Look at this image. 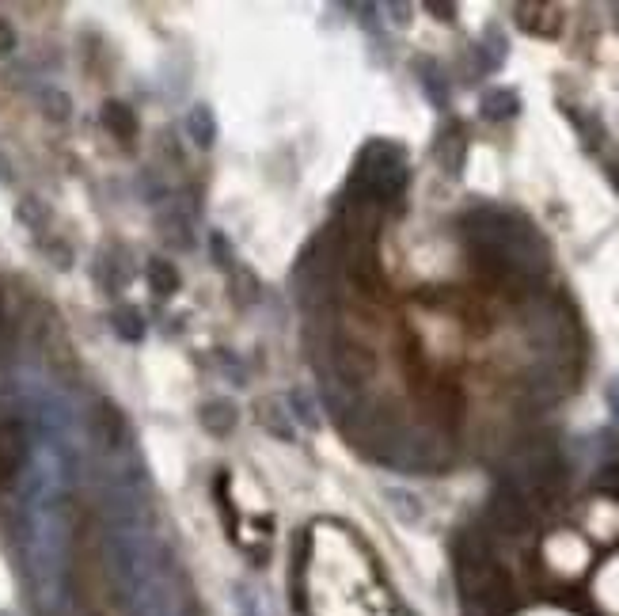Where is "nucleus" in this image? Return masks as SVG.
I'll list each match as a JSON object with an SVG mask.
<instances>
[{
	"instance_id": "obj_3",
	"label": "nucleus",
	"mask_w": 619,
	"mask_h": 616,
	"mask_svg": "<svg viewBox=\"0 0 619 616\" xmlns=\"http://www.w3.org/2000/svg\"><path fill=\"white\" fill-rule=\"evenodd\" d=\"M27 461V434L19 423H0V487L16 480V472Z\"/></svg>"
},
{
	"instance_id": "obj_16",
	"label": "nucleus",
	"mask_w": 619,
	"mask_h": 616,
	"mask_svg": "<svg viewBox=\"0 0 619 616\" xmlns=\"http://www.w3.org/2000/svg\"><path fill=\"white\" fill-rule=\"evenodd\" d=\"M430 12L433 16H456V8H452V4H430Z\"/></svg>"
},
{
	"instance_id": "obj_14",
	"label": "nucleus",
	"mask_w": 619,
	"mask_h": 616,
	"mask_svg": "<svg viewBox=\"0 0 619 616\" xmlns=\"http://www.w3.org/2000/svg\"><path fill=\"white\" fill-rule=\"evenodd\" d=\"M289 411H297V419H301L304 426L319 423L316 411H312V404H308V396H304V392H293V396H289Z\"/></svg>"
},
{
	"instance_id": "obj_8",
	"label": "nucleus",
	"mask_w": 619,
	"mask_h": 616,
	"mask_svg": "<svg viewBox=\"0 0 619 616\" xmlns=\"http://www.w3.org/2000/svg\"><path fill=\"white\" fill-rule=\"evenodd\" d=\"M517 111H521V99H517V92H509V88H494V92L483 96V115H487L490 122L513 118Z\"/></svg>"
},
{
	"instance_id": "obj_2",
	"label": "nucleus",
	"mask_w": 619,
	"mask_h": 616,
	"mask_svg": "<svg viewBox=\"0 0 619 616\" xmlns=\"http://www.w3.org/2000/svg\"><path fill=\"white\" fill-rule=\"evenodd\" d=\"M346 270H350V282L365 293H376L384 286V274H380V263H376V244L373 240H354V248L346 255Z\"/></svg>"
},
{
	"instance_id": "obj_18",
	"label": "nucleus",
	"mask_w": 619,
	"mask_h": 616,
	"mask_svg": "<svg viewBox=\"0 0 619 616\" xmlns=\"http://www.w3.org/2000/svg\"><path fill=\"white\" fill-rule=\"evenodd\" d=\"M612 407H616V411H619V381H616V385H612Z\"/></svg>"
},
{
	"instance_id": "obj_1",
	"label": "nucleus",
	"mask_w": 619,
	"mask_h": 616,
	"mask_svg": "<svg viewBox=\"0 0 619 616\" xmlns=\"http://www.w3.org/2000/svg\"><path fill=\"white\" fill-rule=\"evenodd\" d=\"M354 187L365 202H392L395 194L407 187V164H403V149L376 141L361 153Z\"/></svg>"
},
{
	"instance_id": "obj_15",
	"label": "nucleus",
	"mask_w": 619,
	"mask_h": 616,
	"mask_svg": "<svg viewBox=\"0 0 619 616\" xmlns=\"http://www.w3.org/2000/svg\"><path fill=\"white\" fill-rule=\"evenodd\" d=\"M16 46V35H12V27L8 23H0V54H8Z\"/></svg>"
},
{
	"instance_id": "obj_10",
	"label": "nucleus",
	"mask_w": 619,
	"mask_h": 616,
	"mask_svg": "<svg viewBox=\"0 0 619 616\" xmlns=\"http://www.w3.org/2000/svg\"><path fill=\"white\" fill-rule=\"evenodd\" d=\"M149 286L156 297H171L179 289V270L171 267L168 259H152L149 263Z\"/></svg>"
},
{
	"instance_id": "obj_9",
	"label": "nucleus",
	"mask_w": 619,
	"mask_h": 616,
	"mask_svg": "<svg viewBox=\"0 0 619 616\" xmlns=\"http://www.w3.org/2000/svg\"><path fill=\"white\" fill-rule=\"evenodd\" d=\"M103 126H107L114 137H122V141H130V137L137 134V118H133V111L126 103H107V107H103Z\"/></svg>"
},
{
	"instance_id": "obj_13",
	"label": "nucleus",
	"mask_w": 619,
	"mask_h": 616,
	"mask_svg": "<svg viewBox=\"0 0 619 616\" xmlns=\"http://www.w3.org/2000/svg\"><path fill=\"white\" fill-rule=\"evenodd\" d=\"M118 331H122L126 339H141V335H145V320H141L137 312H118Z\"/></svg>"
},
{
	"instance_id": "obj_12",
	"label": "nucleus",
	"mask_w": 619,
	"mask_h": 616,
	"mask_svg": "<svg viewBox=\"0 0 619 616\" xmlns=\"http://www.w3.org/2000/svg\"><path fill=\"white\" fill-rule=\"evenodd\" d=\"M388 499L399 502L395 510H399V518H407V521H418L422 518V510H418V499L414 495H407V491H388Z\"/></svg>"
},
{
	"instance_id": "obj_17",
	"label": "nucleus",
	"mask_w": 619,
	"mask_h": 616,
	"mask_svg": "<svg viewBox=\"0 0 619 616\" xmlns=\"http://www.w3.org/2000/svg\"><path fill=\"white\" fill-rule=\"evenodd\" d=\"M608 179H612V187H616V191H619V160H616V164H612V168H608Z\"/></svg>"
},
{
	"instance_id": "obj_7",
	"label": "nucleus",
	"mask_w": 619,
	"mask_h": 616,
	"mask_svg": "<svg viewBox=\"0 0 619 616\" xmlns=\"http://www.w3.org/2000/svg\"><path fill=\"white\" fill-rule=\"evenodd\" d=\"M259 423H263L274 438L293 442V415H285V400H278V396H270V400L259 404Z\"/></svg>"
},
{
	"instance_id": "obj_4",
	"label": "nucleus",
	"mask_w": 619,
	"mask_h": 616,
	"mask_svg": "<svg viewBox=\"0 0 619 616\" xmlns=\"http://www.w3.org/2000/svg\"><path fill=\"white\" fill-rule=\"evenodd\" d=\"M373 369H376V362H373V354H369V350L350 347V343H342V347H338L335 373H338V381H342V385H350V388L365 385V381L373 377Z\"/></svg>"
},
{
	"instance_id": "obj_11",
	"label": "nucleus",
	"mask_w": 619,
	"mask_h": 616,
	"mask_svg": "<svg viewBox=\"0 0 619 616\" xmlns=\"http://www.w3.org/2000/svg\"><path fill=\"white\" fill-rule=\"evenodd\" d=\"M187 126H190V137H194L198 145H213V141H217V122H213V111H209V107H194Z\"/></svg>"
},
{
	"instance_id": "obj_6",
	"label": "nucleus",
	"mask_w": 619,
	"mask_h": 616,
	"mask_svg": "<svg viewBox=\"0 0 619 616\" xmlns=\"http://www.w3.org/2000/svg\"><path fill=\"white\" fill-rule=\"evenodd\" d=\"M198 419L213 438H228L236 430V404L232 400H209V404H202Z\"/></svg>"
},
{
	"instance_id": "obj_5",
	"label": "nucleus",
	"mask_w": 619,
	"mask_h": 616,
	"mask_svg": "<svg viewBox=\"0 0 619 616\" xmlns=\"http://www.w3.org/2000/svg\"><path fill=\"white\" fill-rule=\"evenodd\" d=\"M490 514H494V521H498L502 529L517 533V529H525L528 525V502L517 487H498V495L490 502Z\"/></svg>"
}]
</instances>
